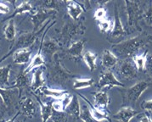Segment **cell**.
Wrapping results in <instances>:
<instances>
[{
	"label": "cell",
	"instance_id": "cell-26",
	"mask_svg": "<svg viewBox=\"0 0 152 122\" xmlns=\"http://www.w3.org/2000/svg\"><path fill=\"white\" fill-rule=\"evenodd\" d=\"M10 70H11L10 65L4 67H0V88L3 89L11 88V86H10V82H9Z\"/></svg>",
	"mask_w": 152,
	"mask_h": 122
},
{
	"label": "cell",
	"instance_id": "cell-22",
	"mask_svg": "<svg viewBox=\"0 0 152 122\" xmlns=\"http://www.w3.org/2000/svg\"><path fill=\"white\" fill-rule=\"evenodd\" d=\"M41 53H42V45L40 44L37 54L34 56V58L31 60L30 65L26 68V69H24V72L26 74V75H28V73H29L30 71H31L32 70H34V69H36V68H39L40 66H42V65H46L45 60H44V59H43V56L42 55Z\"/></svg>",
	"mask_w": 152,
	"mask_h": 122
},
{
	"label": "cell",
	"instance_id": "cell-29",
	"mask_svg": "<svg viewBox=\"0 0 152 122\" xmlns=\"http://www.w3.org/2000/svg\"><path fill=\"white\" fill-rule=\"evenodd\" d=\"M4 34L7 40L14 42L16 37V30L15 26L14 20H10L4 28Z\"/></svg>",
	"mask_w": 152,
	"mask_h": 122
},
{
	"label": "cell",
	"instance_id": "cell-9",
	"mask_svg": "<svg viewBox=\"0 0 152 122\" xmlns=\"http://www.w3.org/2000/svg\"><path fill=\"white\" fill-rule=\"evenodd\" d=\"M40 44L42 45L43 54H44L46 58H48V60L50 63L53 61L54 57L57 54V52L63 49L60 43L57 42L56 40L50 39V38L44 40V35L42 38V41H41Z\"/></svg>",
	"mask_w": 152,
	"mask_h": 122
},
{
	"label": "cell",
	"instance_id": "cell-18",
	"mask_svg": "<svg viewBox=\"0 0 152 122\" xmlns=\"http://www.w3.org/2000/svg\"><path fill=\"white\" fill-rule=\"evenodd\" d=\"M85 43V39H81L78 41L73 42L66 50V54H68L73 59H80L82 57L83 58V48H84Z\"/></svg>",
	"mask_w": 152,
	"mask_h": 122
},
{
	"label": "cell",
	"instance_id": "cell-42",
	"mask_svg": "<svg viewBox=\"0 0 152 122\" xmlns=\"http://www.w3.org/2000/svg\"><path fill=\"white\" fill-rule=\"evenodd\" d=\"M20 111L18 110V111H17V113H16V115H15L11 119H10V120H6V121H2V122H15V120H16V118L18 117V115H20Z\"/></svg>",
	"mask_w": 152,
	"mask_h": 122
},
{
	"label": "cell",
	"instance_id": "cell-11",
	"mask_svg": "<svg viewBox=\"0 0 152 122\" xmlns=\"http://www.w3.org/2000/svg\"><path fill=\"white\" fill-rule=\"evenodd\" d=\"M0 97L2 98L4 106L7 110L15 109L16 104V99L19 98V91L15 88H8V89H3L0 88Z\"/></svg>",
	"mask_w": 152,
	"mask_h": 122
},
{
	"label": "cell",
	"instance_id": "cell-12",
	"mask_svg": "<svg viewBox=\"0 0 152 122\" xmlns=\"http://www.w3.org/2000/svg\"><path fill=\"white\" fill-rule=\"evenodd\" d=\"M126 35H127V32L122 23L120 14L118 12L117 6L116 4L115 5V20H114L112 30L110 32V36H111V38L117 40V39H122V37H124Z\"/></svg>",
	"mask_w": 152,
	"mask_h": 122
},
{
	"label": "cell",
	"instance_id": "cell-31",
	"mask_svg": "<svg viewBox=\"0 0 152 122\" xmlns=\"http://www.w3.org/2000/svg\"><path fill=\"white\" fill-rule=\"evenodd\" d=\"M96 60L97 55L90 51H86L83 54V60L91 71H94L96 69Z\"/></svg>",
	"mask_w": 152,
	"mask_h": 122
},
{
	"label": "cell",
	"instance_id": "cell-10",
	"mask_svg": "<svg viewBox=\"0 0 152 122\" xmlns=\"http://www.w3.org/2000/svg\"><path fill=\"white\" fill-rule=\"evenodd\" d=\"M97 86L99 89H102L105 86H108V87H112V86L124 87L125 85L116 79L113 72L110 70H105L104 71L100 74V77H99V80L98 81Z\"/></svg>",
	"mask_w": 152,
	"mask_h": 122
},
{
	"label": "cell",
	"instance_id": "cell-33",
	"mask_svg": "<svg viewBox=\"0 0 152 122\" xmlns=\"http://www.w3.org/2000/svg\"><path fill=\"white\" fill-rule=\"evenodd\" d=\"M62 2L60 1H53V0H48L42 3V9H48V10H53V11H59L60 7H61Z\"/></svg>",
	"mask_w": 152,
	"mask_h": 122
},
{
	"label": "cell",
	"instance_id": "cell-34",
	"mask_svg": "<svg viewBox=\"0 0 152 122\" xmlns=\"http://www.w3.org/2000/svg\"><path fill=\"white\" fill-rule=\"evenodd\" d=\"M68 119V115L66 112H59L53 109L51 120L53 122H66Z\"/></svg>",
	"mask_w": 152,
	"mask_h": 122
},
{
	"label": "cell",
	"instance_id": "cell-16",
	"mask_svg": "<svg viewBox=\"0 0 152 122\" xmlns=\"http://www.w3.org/2000/svg\"><path fill=\"white\" fill-rule=\"evenodd\" d=\"M64 3L66 5L68 15L72 19V20H75V21L79 20L80 15L85 10L83 6L80 4L79 3L75 2V1H65Z\"/></svg>",
	"mask_w": 152,
	"mask_h": 122
},
{
	"label": "cell",
	"instance_id": "cell-24",
	"mask_svg": "<svg viewBox=\"0 0 152 122\" xmlns=\"http://www.w3.org/2000/svg\"><path fill=\"white\" fill-rule=\"evenodd\" d=\"M33 95L37 98L39 106H40V110H41V116H42V122H47L49 119H51L52 115V111H53V107H52V103L49 104H43L42 100L39 98V97L37 95L36 93H33Z\"/></svg>",
	"mask_w": 152,
	"mask_h": 122
},
{
	"label": "cell",
	"instance_id": "cell-36",
	"mask_svg": "<svg viewBox=\"0 0 152 122\" xmlns=\"http://www.w3.org/2000/svg\"><path fill=\"white\" fill-rule=\"evenodd\" d=\"M98 25L99 27V30L102 32H107L111 30V22L107 19H104L102 20L98 21Z\"/></svg>",
	"mask_w": 152,
	"mask_h": 122
},
{
	"label": "cell",
	"instance_id": "cell-15",
	"mask_svg": "<svg viewBox=\"0 0 152 122\" xmlns=\"http://www.w3.org/2000/svg\"><path fill=\"white\" fill-rule=\"evenodd\" d=\"M30 81L27 75L24 72V70H20V73L17 75L16 79L15 81V84L11 86V88L17 89L19 91V98L20 99L22 97L23 90L26 87H30Z\"/></svg>",
	"mask_w": 152,
	"mask_h": 122
},
{
	"label": "cell",
	"instance_id": "cell-30",
	"mask_svg": "<svg viewBox=\"0 0 152 122\" xmlns=\"http://www.w3.org/2000/svg\"><path fill=\"white\" fill-rule=\"evenodd\" d=\"M95 83L94 80L92 78H78L73 81V88L76 90H80L83 88L90 87Z\"/></svg>",
	"mask_w": 152,
	"mask_h": 122
},
{
	"label": "cell",
	"instance_id": "cell-17",
	"mask_svg": "<svg viewBox=\"0 0 152 122\" xmlns=\"http://www.w3.org/2000/svg\"><path fill=\"white\" fill-rule=\"evenodd\" d=\"M140 114V112L134 110L132 107H122L121 110L113 115V118L121 122H129L131 119Z\"/></svg>",
	"mask_w": 152,
	"mask_h": 122
},
{
	"label": "cell",
	"instance_id": "cell-2",
	"mask_svg": "<svg viewBox=\"0 0 152 122\" xmlns=\"http://www.w3.org/2000/svg\"><path fill=\"white\" fill-rule=\"evenodd\" d=\"M49 22H50V20L43 25V27L41 30L36 32V33H34V32H23V33H21L16 39H15L14 42H12V44L10 47L9 52L7 53L6 55H4L0 60V63L2 61L4 60L5 59H7L9 56H10L11 54H14L16 51H18L20 49H26L31 47L33 45V43L36 42L39 33H41L43 31L45 26H48Z\"/></svg>",
	"mask_w": 152,
	"mask_h": 122
},
{
	"label": "cell",
	"instance_id": "cell-13",
	"mask_svg": "<svg viewBox=\"0 0 152 122\" xmlns=\"http://www.w3.org/2000/svg\"><path fill=\"white\" fill-rule=\"evenodd\" d=\"M20 111L27 118H32L37 114V104L34 100L30 97L26 98L20 102Z\"/></svg>",
	"mask_w": 152,
	"mask_h": 122
},
{
	"label": "cell",
	"instance_id": "cell-38",
	"mask_svg": "<svg viewBox=\"0 0 152 122\" xmlns=\"http://www.w3.org/2000/svg\"><path fill=\"white\" fill-rule=\"evenodd\" d=\"M105 14H106V11L104 8H99L94 13V18L96 19L98 21L102 20L104 19H105V15H106Z\"/></svg>",
	"mask_w": 152,
	"mask_h": 122
},
{
	"label": "cell",
	"instance_id": "cell-7",
	"mask_svg": "<svg viewBox=\"0 0 152 122\" xmlns=\"http://www.w3.org/2000/svg\"><path fill=\"white\" fill-rule=\"evenodd\" d=\"M120 63H117V73L122 79L132 80L138 77L139 70L136 65L134 64L132 59H128L124 60H119Z\"/></svg>",
	"mask_w": 152,
	"mask_h": 122
},
{
	"label": "cell",
	"instance_id": "cell-20",
	"mask_svg": "<svg viewBox=\"0 0 152 122\" xmlns=\"http://www.w3.org/2000/svg\"><path fill=\"white\" fill-rule=\"evenodd\" d=\"M38 92H41L46 97L54 98L57 100L62 99L66 95L68 94V92L66 90L61 89V88H49L46 86H43Z\"/></svg>",
	"mask_w": 152,
	"mask_h": 122
},
{
	"label": "cell",
	"instance_id": "cell-25",
	"mask_svg": "<svg viewBox=\"0 0 152 122\" xmlns=\"http://www.w3.org/2000/svg\"><path fill=\"white\" fill-rule=\"evenodd\" d=\"M80 111H81V105L78 98L77 95H72V99L70 104L67 106L65 112L68 115H72L75 118H79Z\"/></svg>",
	"mask_w": 152,
	"mask_h": 122
},
{
	"label": "cell",
	"instance_id": "cell-8",
	"mask_svg": "<svg viewBox=\"0 0 152 122\" xmlns=\"http://www.w3.org/2000/svg\"><path fill=\"white\" fill-rule=\"evenodd\" d=\"M56 11L53 10H48V9H39L38 10H37V12L32 14L31 15V22L33 24V31L34 33H36L37 31L41 30L43 28V25L47 20H50V18L54 17L55 15Z\"/></svg>",
	"mask_w": 152,
	"mask_h": 122
},
{
	"label": "cell",
	"instance_id": "cell-27",
	"mask_svg": "<svg viewBox=\"0 0 152 122\" xmlns=\"http://www.w3.org/2000/svg\"><path fill=\"white\" fill-rule=\"evenodd\" d=\"M79 119H81L83 122H109L108 121H97L96 119H94L92 115L90 108L86 104L81 106Z\"/></svg>",
	"mask_w": 152,
	"mask_h": 122
},
{
	"label": "cell",
	"instance_id": "cell-37",
	"mask_svg": "<svg viewBox=\"0 0 152 122\" xmlns=\"http://www.w3.org/2000/svg\"><path fill=\"white\" fill-rule=\"evenodd\" d=\"M145 71L152 80V54H147L146 56Z\"/></svg>",
	"mask_w": 152,
	"mask_h": 122
},
{
	"label": "cell",
	"instance_id": "cell-40",
	"mask_svg": "<svg viewBox=\"0 0 152 122\" xmlns=\"http://www.w3.org/2000/svg\"><path fill=\"white\" fill-rule=\"evenodd\" d=\"M10 7L4 3L0 2V14H8L10 12Z\"/></svg>",
	"mask_w": 152,
	"mask_h": 122
},
{
	"label": "cell",
	"instance_id": "cell-5",
	"mask_svg": "<svg viewBox=\"0 0 152 122\" xmlns=\"http://www.w3.org/2000/svg\"><path fill=\"white\" fill-rule=\"evenodd\" d=\"M126 12L128 15V28H134L135 30L142 31L140 28V21L143 20L145 9L143 8V3L140 1H128L125 0Z\"/></svg>",
	"mask_w": 152,
	"mask_h": 122
},
{
	"label": "cell",
	"instance_id": "cell-21",
	"mask_svg": "<svg viewBox=\"0 0 152 122\" xmlns=\"http://www.w3.org/2000/svg\"><path fill=\"white\" fill-rule=\"evenodd\" d=\"M119 62V60L116 58L115 54L109 50L105 49L103 52V56H102V66L104 67L106 70H110V68H113L117 65Z\"/></svg>",
	"mask_w": 152,
	"mask_h": 122
},
{
	"label": "cell",
	"instance_id": "cell-41",
	"mask_svg": "<svg viewBox=\"0 0 152 122\" xmlns=\"http://www.w3.org/2000/svg\"><path fill=\"white\" fill-rule=\"evenodd\" d=\"M6 110H7L6 108H5V106H4V104L2 98L0 97V119L3 118V116L4 115V113L6 112Z\"/></svg>",
	"mask_w": 152,
	"mask_h": 122
},
{
	"label": "cell",
	"instance_id": "cell-1",
	"mask_svg": "<svg viewBox=\"0 0 152 122\" xmlns=\"http://www.w3.org/2000/svg\"><path fill=\"white\" fill-rule=\"evenodd\" d=\"M152 43V35L142 32L136 37L121 41L111 46V52L119 60L133 59L138 55L140 49Z\"/></svg>",
	"mask_w": 152,
	"mask_h": 122
},
{
	"label": "cell",
	"instance_id": "cell-3",
	"mask_svg": "<svg viewBox=\"0 0 152 122\" xmlns=\"http://www.w3.org/2000/svg\"><path fill=\"white\" fill-rule=\"evenodd\" d=\"M49 71V80L53 84L59 86H65L71 79L74 78V75L68 71L66 68L61 65V60L57 57V54L54 57L53 61L50 63Z\"/></svg>",
	"mask_w": 152,
	"mask_h": 122
},
{
	"label": "cell",
	"instance_id": "cell-39",
	"mask_svg": "<svg viewBox=\"0 0 152 122\" xmlns=\"http://www.w3.org/2000/svg\"><path fill=\"white\" fill-rule=\"evenodd\" d=\"M140 107L144 110L152 113V99L151 100H147V101H143L140 104Z\"/></svg>",
	"mask_w": 152,
	"mask_h": 122
},
{
	"label": "cell",
	"instance_id": "cell-32",
	"mask_svg": "<svg viewBox=\"0 0 152 122\" xmlns=\"http://www.w3.org/2000/svg\"><path fill=\"white\" fill-rule=\"evenodd\" d=\"M147 53H148V51L146 50L145 52H144L142 54L136 55V56H134V58L132 59L134 60V64L136 65L137 69H138L139 71H145Z\"/></svg>",
	"mask_w": 152,
	"mask_h": 122
},
{
	"label": "cell",
	"instance_id": "cell-4",
	"mask_svg": "<svg viewBox=\"0 0 152 122\" xmlns=\"http://www.w3.org/2000/svg\"><path fill=\"white\" fill-rule=\"evenodd\" d=\"M85 32V26L82 21L67 20L62 27L61 38L59 42L61 46L72 44L77 36H83Z\"/></svg>",
	"mask_w": 152,
	"mask_h": 122
},
{
	"label": "cell",
	"instance_id": "cell-35",
	"mask_svg": "<svg viewBox=\"0 0 152 122\" xmlns=\"http://www.w3.org/2000/svg\"><path fill=\"white\" fill-rule=\"evenodd\" d=\"M143 20H145L146 25L152 27V3L150 6L148 7L146 9H145Z\"/></svg>",
	"mask_w": 152,
	"mask_h": 122
},
{
	"label": "cell",
	"instance_id": "cell-14",
	"mask_svg": "<svg viewBox=\"0 0 152 122\" xmlns=\"http://www.w3.org/2000/svg\"><path fill=\"white\" fill-rule=\"evenodd\" d=\"M94 104L95 108L99 112L106 114L108 104H110V98L106 91H99L94 93Z\"/></svg>",
	"mask_w": 152,
	"mask_h": 122
},
{
	"label": "cell",
	"instance_id": "cell-19",
	"mask_svg": "<svg viewBox=\"0 0 152 122\" xmlns=\"http://www.w3.org/2000/svg\"><path fill=\"white\" fill-rule=\"evenodd\" d=\"M43 69L42 68H37L34 70L32 81L31 83V91L32 92H38L43 86H44V80L43 77Z\"/></svg>",
	"mask_w": 152,
	"mask_h": 122
},
{
	"label": "cell",
	"instance_id": "cell-43",
	"mask_svg": "<svg viewBox=\"0 0 152 122\" xmlns=\"http://www.w3.org/2000/svg\"><path fill=\"white\" fill-rule=\"evenodd\" d=\"M140 122H152V121L150 118V116H148L147 115H144L140 118Z\"/></svg>",
	"mask_w": 152,
	"mask_h": 122
},
{
	"label": "cell",
	"instance_id": "cell-28",
	"mask_svg": "<svg viewBox=\"0 0 152 122\" xmlns=\"http://www.w3.org/2000/svg\"><path fill=\"white\" fill-rule=\"evenodd\" d=\"M33 10V8L31 6L30 2H23V3H20L19 5L15 6V11L13 12L12 15H10L8 18H6L4 20H12V18L15 17L16 15H20V14H23V13H27V12H31Z\"/></svg>",
	"mask_w": 152,
	"mask_h": 122
},
{
	"label": "cell",
	"instance_id": "cell-44",
	"mask_svg": "<svg viewBox=\"0 0 152 122\" xmlns=\"http://www.w3.org/2000/svg\"><path fill=\"white\" fill-rule=\"evenodd\" d=\"M17 122H26V118H24V120H20Z\"/></svg>",
	"mask_w": 152,
	"mask_h": 122
},
{
	"label": "cell",
	"instance_id": "cell-23",
	"mask_svg": "<svg viewBox=\"0 0 152 122\" xmlns=\"http://www.w3.org/2000/svg\"><path fill=\"white\" fill-rule=\"evenodd\" d=\"M31 51L28 49H20L16 51L13 55V60L14 63L17 65H24L28 63L31 60Z\"/></svg>",
	"mask_w": 152,
	"mask_h": 122
},
{
	"label": "cell",
	"instance_id": "cell-6",
	"mask_svg": "<svg viewBox=\"0 0 152 122\" xmlns=\"http://www.w3.org/2000/svg\"><path fill=\"white\" fill-rule=\"evenodd\" d=\"M150 83L145 81H141L128 88H119L122 94L123 107H128V104L134 105L140 99L141 94L150 86Z\"/></svg>",
	"mask_w": 152,
	"mask_h": 122
}]
</instances>
